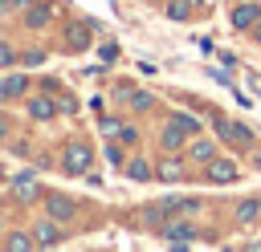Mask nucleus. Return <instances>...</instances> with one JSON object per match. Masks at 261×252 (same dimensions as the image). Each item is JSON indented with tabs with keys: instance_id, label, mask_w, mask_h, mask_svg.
<instances>
[{
	"instance_id": "f257e3e1",
	"label": "nucleus",
	"mask_w": 261,
	"mask_h": 252,
	"mask_svg": "<svg viewBox=\"0 0 261 252\" xmlns=\"http://www.w3.org/2000/svg\"><path fill=\"white\" fill-rule=\"evenodd\" d=\"M90 163H94V150L86 142H69L65 154H61V171H69V175H86Z\"/></svg>"
},
{
	"instance_id": "39448f33",
	"label": "nucleus",
	"mask_w": 261,
	"mask_h": 252,
	"mask_svg": "<svg viewBox=\"0 0 261 252\" xmlns=\"http://www.w3.org/2000/svg\"><path fill=\"white\" fill-rule=\"evenodd\" d=\"M208 179L212 183H232L237 179V163L232 159H212L208 163Z\"/></svg>"
},
{
	"instance_id": "4be33fe9",
	"label": "nucleus",
	"mask_w": 261,
	"mask_h": 252,
	"mask_svg": "<svg viewBox=\"0 0 261 252\" xmlns=\"http://www.w3.org/2000/svg\"><path fill=\"white\" fill-rule=\"evenodd\" d=\"M257 41H261V24H257Z\"/></svg>"
},
{
	"instance_id": "0eeeda50",
	"label": "nucleus",
	"mask_w": 261,
	"mask_h": 252,
	"mask_svg": "<svg viewBox=\"0 0 261 252\" xmlns=\"http://www.w3.org/2000/svg\"><path fill=\"white\" fill-rule=\"evenodd\" d=\"M24 89H29V81H24L20 73H8V77L0 81V98H4V102H8V98H20Z\"/></svg>"
},
{
	"instance_id": "f03ea898",
	"label": "nucleus",
	"mask_w": 261,
	"mask_h": 252,
	"mask_svg": "<svg viewBox=\"0 0 261 252\" xmlns=\"http://www.w3.org/2000/svg\"><path fill=\"white\" fill-rule=\"evenodd\" d=\"M159 236L171 240V244H188V240H196V228L184 224V219H163V224H159Z\"/></svg>"
},
{
	"instance_id": "f8f14e48",
	"label": "nucleus",
	"mask_w": 261,
	"mask_h": 252,
	"mask_svg": "<svg viewBox=\"0 0 261 252\" xmlns=\"http://www.w3.org/2000/svg\"><path fill=\"white\" fill-rule=\"evenodd\" d=\"M155 175H159V179H167V183H175V179H184V167H179V163H175V159H163V163H159V171H155Z\"/></svg>"
},
{
	"instance_id": "1a4fd4ad",
	"label": "nucleus",
	"mask_w": 261,
	"mask_h": 252,
	"mask_svg": "<svg viewBox=\"0 0 261 252\" xmlns=\"http://www.w3.org/2000/svg\"><path fill=\"white\" fill-rule=\"evenodd\" d=\"M257 215H261V199H241V203H237V219H241V224H253Z\"/></svg>"
},
{
	"instance_id": "aec40b11",
	"label": "nucleus",
	"mask_w": 261,
	"mask_h": 252,
	"mask_svg": "<svg viewBox=\"0 0 261 252\" xmlns=\"http://www.w3.org/2000/svg\"><path fill=\"white\" fill-rule=\"evenodd\" d=\"M0 61H4V65H12V61H16V53H12V45H0Z\"/></svg>"
},
{
	"instance_id": "4468645a",
	"label": "nucleus",
	"mask_w": 261,
	"mask_h": 252,
	"mask_svg": "<svg viewBox=\"0 0 261 252\" xmlns=\"http://www.w3.org/2000/svg\"><path fill=\"white\" fill-rule=\"evenodd\" d=\"M220 130H224V138H237V142H249L253 138L249 126H241V122H220Z\"/></svg>"
},
{
	"instance_id": "dca6fc26",
	"label": "nucleus",
	"mask_w": 261,
	"mask_h": 252,
	"mask_svg": "<svg viewBox=\"0 0 261 252\" xmlns=\"http://www.w3.org/2000/svg\"><path fill=\"white\" fill-rule=\"evenodd\" d=\"M69 37H73V41H69V49H86V45H90V24H73V28H69Z\"/></svg>"
},
{
	"instance_id": "ddd939ff",
	"label": "nucleus",
	"mask_w": 261,
	"mask_h": 252,
	"mask_svg": "<svg viewBox=\"0 0 261 252\" xmlns=\"http://www.w3.org/2000/svg\"><path fill=\"white\" fill-rule=\"evenodd\" d=\"M126 175L135 179V183H147L155 171H151V163H143V159H135V163H126Z\"/></svg>"
},
{
	"instance_id": "9d476101",
	"label": "nucleus",
	"mask_w": 261,
	"mask_h": 252,
	"mask_svg": "<svg viewBox=\"0 0 261 252\" xmlns=\"http://www.w3.org/2000/svg\"><path fill=\"white\" fill-rule=\"evenodd\" d=\"M69 211H73V203L65 195H49V215L53 219H69Z\"/></svg>"
},
{
	"instance_id": "423d86ee",
	"label": "nucleus",
	"mask_w": 261,
	"mask_h": 252,
	"mask_svg": "<svg viewBox=\"0 0 261 252\" xmlns=\"http://www.w3.org/2000/svg\"><path fill=\"white\" fill-rule=\"evenodd\" d=\"M184 134H188V130H184V126H179V122L171 118V122L163 126V134H159V142H163L167 150H179V146H184Z\"/></svg>"
},
{
	"instance_id": "412c9836",
	"label": "nucleus",
	"mask_w": 261,
	"mask_h": 252,
	"mask_svg": "<svg viewBox=\"0 0 261 252\" xmlns=\"http://www.w3.org/2000/svg\"><path fill=\"white\" fill-rule=\"evenodd\" d=\"M24 4H29V0H8V8H24Z\"/></svg>"
},
{
	"instance_id": "2eb2a0df",
	"label": "nucleus",
	"mask_w": 261,
	"mask_h": 252,
	"mask_svg": "<svg viewBox=\"0 0 261 252\" xmlns=\"http://www.w3.org/2000/svg\"><path fill=\"white\" fill-rule=\"evenodd\" d=\"M4 244H8V248H12V252H29V248H33V244H37V236H24V232H12V236H8V240H4Z\"/></svg>"
},
{
	"instance_id": "7ed1b4c3",
	"label": "nucleus",
	"mask_w": 261,
	"mask_h": 252,
	"mask_svg": "<svg viewBox=\"0 0 261 252\" xmlns=\"http://www.w3.org/2000/svg\"><path fill=\"white\" fill-rule=\"evenodd\" d=\"M33 236H37V244H61L65 240V228H61V219H45V224H37L33 228Z\"/></svg>"
},
{
	"instance_id": "a211bd4d",
	"label": "nucleus",
	"mask_w": 261,
	"mask_h": 252,
	"mask_svg": "<svg viewBox=\"0 0 261 252\" xmlns=\"http://www.w3.org/2000/svg\"><path fill=\"white\" fill-rule=\"evenodd\" d=\"M24 20H29V28H41V24L49 20V8H45V4H37V8H29V16H24Z\"/></svg>"
},
{
	"instance_id": "f3484780",
	"label": "nucleus",
	"mask_w": 261,
	"mask_h": 252,
	"mask_svg": "<svg viewBox=\"0 0 261 252\" xmlns=\"http://www.w3.org/2000/svg\"><path fill=\"white\" fill-rule=\"evenodd\" d=\"M192 159H196V163H212V142L196 138V142H192Z\"/></svg>"
},
{
	"instance_id": "9b49d317",
	"label": "nucleus",
	"mask_w": 261,
	"mask_h": 252,
	"mask_svg": "<svg viewBox=\"0 0 261 252\" xmlns=\"http://www.w3.org/2000/svg\"><path fill=\"white\" fill-rule=\"evenodd\" d=\"M29 114H33L37 122H49V118H53V106H49V98H33V102H29Z\"/></svg>"
},
{
	"instance_id": "20e7f679",
	"label": "nucleus",
	"mask_w": 261,
	"mask_h": 252,
	"mask_svg": "<svg viewBox=\"0 0 261 252\" xmlns=\"http://www.w3.org/2000/svg\"><path fill=\"white\" fill-rule=\"evenodd\" d=\"M257 20H261V4H249L245 0V4L232 8V28H253Z\"/></svg>"
},
{
	"instance_id": "6ab92c4d",
	"label": "nucleus",
	"mask_w": 261,
	"mask_h": 252,
	"mask_svg": "<svg viewBox=\"0 0 261 252\" xmlns=\"http://www.w3.org/2000/svg\"><path fill=\"white\" fill-rule=\"evenodd\" d=\"M188 4H192V0H175V4L167 8V16H171V20H188Z\"/></svg>"
},
{
	"instance_id": "6e6552de",
	"label": "nucleus",
	"mask_w": 261,
	"mask_h": 252,
	"mask_svg": "<svg viewBox=\"0 0 261 252\" xmlns=\"http://www.w3.org/2000/svg\"><path fill=\"white\" fill-rule=\"evenodd\" d=\"M33 191H37L33 175H16V179H12V195H16L20 203H29V199H33Z\"/></svg>"
}]
</instances>
